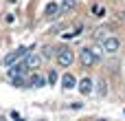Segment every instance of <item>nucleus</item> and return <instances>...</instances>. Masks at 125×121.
<instances>
[{"instance_id":"obj_1","label":"nucleus","mask_w":125,"mask_h":121,"mask_svg":"<svg viewBox=\"0 0 125 121\" xmlns=\"http://www.w3.org/2000/svg\"><path fill=\"white\" fill-rule=\"evenodd\" d=\"M29 51H33V48H31V46H20V48H15V51L7 53V55L2 57V66H11V64H15L18 60L26 57V55H29Z\"/></svg>"},{"instance_id":"obj_2","label":"nucleus","mask_w":125,"mask_h":121,"mask_svg":"<svg viewBox=\"0 0 125 121\" xmlns=\"http://www.w3.org/2000/svg\"><path fill=\"white\" fill-rule=\"evenodd\" d=\"M57 64L62 66V68H68L73 62H75V51L70 48V46H62V48H57Z\"/></svg>"},{"instance_id":"obj_3","label":"nucleus","mask_w":125,"mask_h":121,"mask_svg":"<svg viewBox=\"0 0 125 121\" xmlns=\"http://www.w3.org/2000/svg\"><path fill=\"white\" fill-rule=\"evenodd\" d=\"M79 62H81L86 68H90V66H94V64L99 62V53L92 51V48H81V51H79Z\"/></svg>"},{"instance_id":"obj_4","label":"nucleus","mask_w":125,"mask_h":121,"mask_svg":"<svg viewBox=\"0 0 125 121\" xmlns=\"http://www.w3.org/2000/svg\"><path fill=\"white\" fill-rule=\"evenodd\" d=\"M101 46H103L105 53H116V51L121 48V42H119V37H105V40L101 42Z\"/></svg>"},{"instance_id":"obj_5","label":"nucleus","mask_w":125,"mask_h":121,"mask_svg":"<svg viewBox=\"0 0 125 121\" xmlns=\"http://www.w3.org/2000/svg\"><path fill=\"white\" fill-rule=\"evenodd\" d=\"M29 66H26V62L24 64H20V62H15V64H11L9 66V77H15V75H24V71H26Z\"/></svg>"},{"instance_id":"obj_6","label":"nucleus","mask_w":125,"mask_h":121,"mask_svg":"<svg viewBox=\"0 0 125 121\" xmlns=\"http://www.w3.org/2000/svg\"><path fill=\"white\" fill-rule=\"evenodd\" d=\"M44 84H48V79H46V77H42V75H37V73L29 77V86H33V88H42Z\"/></svg>"},{"instance_id":"obj_7","label":"nucleus","mask_w":125,"mask_h":121,"mask_svg":"<svg viewBox=\"0 0 125 121\" xmlns=\"http://www.w3.org/2000/svg\"><path fill=\"white\" fill-rule=\"evenodd\" d=\"M62 86H64L66 90H73V88L77 86V79H75V75H73V73H66V75L62 77Z\"/></svg>"},{"instance_id":"obj_8","label":"nucleus","mask_w":125,"mask_h":121,"mask_svg":"<svg viewBox=\"0 0 125 121\" xmlns=\"http://www.w3.org/2000/svg\"><path fill=\"white\" fill-rule=\"evenodd\" d=\"M79 93H81V95H90V93H92V79H90V77H83V79L79 82Z\"/></svg>"},{"instance_id":"obj_9","label":"nucleus","mask_w":125,"mask_h":121,"mask_svg":"<svg viewBox=\"0 0 125 121\" xmlns=\"http://www.w3.org/2000/svg\"><path fill=\"white\" fill-rule=\"evenodd\" d=\"M40 64H42V57L40 55H26V66L29 68H40Z\"/></svg>"},{"instance_id":"obj_10","label":"nucleus","mask_w":125,"mask_h":121,"mask_svg":"<svg viewBox=\"0 0 125 121\" xmlns=\"http://www.w3.org/2000/svg\"><path fill=\"white\" fill-rule=\"evenodd\" d=\"M57 11H59V4H55V2L46 4V15H48V18H55V15H57Z\"/></svg>"},{"instance_id":"obj_11","label":"nucleus","mask_w":125,"mask_h":121,"mask_svg":"<svg viewBox=\"0 0 125 121\" xmlns=\"http://www.w3.org/2000/svg\"><path fill=\"white\" fill-rule=\"evenodd\" d=\"M97 93H99L101 97H105V95H108V84H105L103 79H99V84H97Z\"/></svg>"},{"instance_id":"obj_12","label":"nucleus","mask_w":125,"mask_h":121,"mask_svg":"<svg viewBox=\"0 0 125 121\" xmlns=\"http://www.w3.org/2000/svg\"><path fill=\"white\" fill-rule=\"evenodd\" d=\"M53 55H57V48H53V46H44L42 57H53Z\"/></svg>"},{"instance_id":"obj_13","label":"nucleus","mask_w":125,"mask_h":121,"mask_svg":"<svg viewBox=\"0 0 125 121\" xmlns=\"http://www.w3.org/2000/svg\"><path fill=\"white\" fill-rule=\"evenodd\" d=\"M105 33H108V31H105V29H97V35H94V37H97V40H99V42H103V40H105V37H108V35H105Z\"/></svg>"},{"instance_id":"obj_14","label":"nucleus","mask_w":125,"mask_h":121,"mask_svg":"<svg viewBox=\"0 0 125 121\" xmlns=\"http://www.w3.org/2000/svg\"><path fill=\"white\" fill-rule=\"evenodd\" d=\"M46 79H48V84H51V86H53V84H55V82H57V73H55V71H51V73H48V75H46Z\"/></svg>"},{"instance_id":"obj_15","label":"nucleus","mask_w":125,"mask_h":121,"mask_svg":"<svg viewBox=\"0 0 125 121\" xmlns=\"http://www.w3.org/2000/svg\"><path fill=\"white\" fill-rule=\"evenodd\" d=\"M75 7V0H64L62 2V9H73Z\"/></svg>"},{"instance_id":"obj_16","label":"nucleus","mask_w":125,"mask_h":121,"mask_svg":"<svg viewBox=\"0 0 125 121\" xmlns=\"http://www.w3.org/2000/svg\"><path fill=\"white\" fill-rule=\"evenodd\" d=\"M92 11H94V13H97V15H105V9H101V7H94V9H92Z\"/></svg>"},{"instance_id":"obj_17","label":"nucleus","mask_w":125,"mask_h":121,"mask_svg":"<svg viewBox=\"0 0 125 121\" xmlns=\"http://www.w3.org/2000/svg\"><path fill=\"white\" fill-rule=\"evenodd\" d=\"M9 117H11V119H20V112H15V110H11V112H9Z\"/></svg>"}]
</instances>
